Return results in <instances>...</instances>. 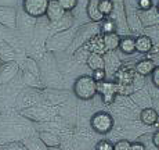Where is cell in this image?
Instances as JSON below:
<instances>
[{
  "instance_id": "cell-36",
  "label": "cell",
  "mask_w": 159,
  "mask_h": 150,
  "mask_svg": "<svg viewBox=\"0 0 159 150\" xmlns=\"http://www.w3.org/2000/svg\"><path fill=\"white\" fill-rule=\"evenodd\" d=\"M149 142H151V145L154 146V148H157V149H159V132L157 129L152 132V135H151V138H149Z\"/></svg>"
},
{
  "instance_id": "cell-30",
  "label": "cell",
  "mask_w": 159,
  "mask_h": 150,
  "mask_svg": "<svg viewBox=\"0 0 159 150\" xmlns=\"http://www.w3.org/2000/svg\"><path fill=\"white\" fill-rule=\"evenodd\" d=\"M130 143L127 139H119L112 143V150H130Z\"/></svg>"
},
{
  "instance_id": "cell-21",
  "label": "cell",
  "mask_w": 159,
  "mask_h": 150,
  "mask_svg": "<svg viewBox=\"0 0 159 150\" xmlns=\"http://www.w3.org/2000/svg\"><path fill=\"white\" fill-rule=\"evenodd\" d=\"M10 61H17V53L7 41H2L0 42V63H10Z\"/></svg>"
},
{
  "instance_id": "cell-33",
  "label": "cell",
  "mask_w": 159,
  "mask_h": 150,
  "mask_svg": "<svg viewBox=\"0 0 159 150\" xmlns=\"http://www.w3.org/2000/svg\"><path fill=\"white\" fill-rule=\"evenodd\" d=\"M149 79H151V85L155 88H159V67L154 70L149 75Z\"/></svg>"
},
{
  "instance_id": "cell-7",
  "label": "cell",
  "mask_w": 159,
  "mask_h": 150,
  "mask_svg": "<svg viewBox=\"0 0 159 150\" xmlns=\"http://www.w3.org/2000/svg\"><path fill=\"white\" fill-rule=\"evenodd\" d=\"M50 0H22V11L29 17L42 18L46 15V10Z\"/></svg>"
},
{
  "instance_id": "cell-20",
  "label": "cell",
  "mask_w": 159,
  "mask_h": 150,
  "mask_svg": "<svg viewBox=\"0 0 159 150\" xmlns=\"http://www.w3.org/2000/svg\"><path fill=\"white\" fill-rule=\"evenodd\" d=\"M134 47H136V53L148 54L151 51V49L154 47V43L151 42V39L148 36H145L143 33V35L134 36Z\"/></svg>"
},
{
  "instance_id": "cell-25",
  "label": "cell",
  "mask_w": 159,
  "mask_h": 150,
  "mask_svg": "<svg viewBox=\"0 0 159 150\" xmlns=\"http://www.w3.org/2000/svg\"><path fill=\"white\" fill-rule=\"evenodd\" d=\"M86 65L91 71L94 70H104V57L102 54H97V53H90L86 60Z\"/></svg>"
},
{
  "instance_id": "cell-39",
  "label": "cell",
  "mask_w": 159,
  "mask_h": 150,
  "mask_svg": "<svg viewBox=\"0 0 159 150\" xmlns=\"http://www.w3.org/2000/svg\"><path fill=\"white\" fill-rule=\"evenodd\" d=\"M147 150H158V149H157V148H154V146L151 145V148H147Z\"/></svg>"
},
{
  "instance_id": "cell-8",
  "label": "cell",
  "mask_w": 159,
  "mask_h": 150,
  "mask_svg": "<svg viewBox=\"0 0 159 150\" xmlns=\"http://www.w3.org/2000/svg\"><path fill=\"white\" fill-rule=\"evenodd\" d=\"M17 14L18 10L15 6L0 4V25L6 29L15 31L17 28Z\"/></svg>"
},
{
  "instance_id": "cell-6",
  "label": "cell",
  "mask_w": 159,
  "mask_h": 150,
  "mask_svg": "<svg viewBox=\"0 0 159 150\" xmlns=\"http://www.w3.org/2000/svg\"><path fill=\"white\" fill-rule=\"evenodd\" d=\"M22 81L26 86L38 89V88H43L40 78V70H39L38 61L26 57L24 60V67H22Z\"/></svg>"
},
{
  "instance_id": "cell-22",
  "label": "cell",
  "mask_w": 159,
  "mask_h": 150,
  "mask_svg": "<svg viewBox=\"0 0 159 150\" xmlns=\"http://www.w3.org/2000/svg\"><path fill=\"white\" fill-rule=\"evenodd\" d=\"M118 49L122 51V54H125V56H131V54H134L136 53V47H134V36H131V35L120 36Z\"/></svg>"
},
{
  "instance_id": "cell-1",
  "label": "cell",
  "mask_w": 159,
  "mask_h": 150,
  "mask_svg": "<svg viewBox=\"0 0 159 150\" xmlns=\"http://www.w3.org/2000/svg\"><path fill=\"white\" fill-rule=\"evenodd\" d=\"M20 114L24 118H26V120L39 122V124H44V122H50L58 118V115H60V106L50 104V103L42 100V102L36 103V104L21 110Z\"/></svg>"
},
{
  "instance_id": "cell-23",
  "label": "cell",
  "mask_w": 159,
  "mask_h": 150,
  "mask_svg": "<svg viewBox=\"0 0 159 150\" xmlns=\"http://www.w3.org/2000/svg\"><path fill=\"white\" fill-rule=\"evenodd\" d=\"M21 143L25 146L26 150H48L47 146H46L44 143L39 139L38 133H36V135H35V133L29 135L28 138H25L24 140H21Z\"/></svg>"
},
{
  "instance_id": "cell-38",
  "label": "cell",
  "mask_w": 159,
  "mask_h": 150,
  "mask_svg": "<svg viewBox=\"0 0 159 150\" xmlns=\"http://www.w3.org/2000/svg\"><path fill=\"white\" fill-rule=\"evenodd\" d=\"M48 150H64V149H61V146H60V148H51V149H48Z\"/></svg>"
},
{
  "instance_id": "cell-12",
  "label": "cell",
  "mask_w": 159,
  "mask_h": 150,
  "mask_svg": "<svg viewBox=\"0 0 159 150\" xmlns=\"http://www.w3.org/2000/svg\"><path fill=\"white\" fill-rule=\"evenodd\" d=\"M140 24L143 28L148 27H157L159 25V14H158V6L148 8V10H139L137 11Z\"/></svg>"
},
{
  "instance_id": "cell-26",
  "label": "cell",
  "mask_w": 159,
  "mask_h": 150,
  "mask_svg": "<svg viewBox=\"0 0 159 150\" xmlns=\"http://www.w3.org/2000/svg\"><path fill=\"white\" fill-rule=\"evenodd\" d=\"M98 27H100V33L101 35H108V33H114L116 32L115 31V24L112 22L111 18H104L101 22H98Z\"/></svg>"
},
{
  "instance_id": "cell-27",
  "label": "cell",
  "mask_w": 159,
  "mask_h": 150,
  "mask_svg": "<svg viewBox=\"0 0 159 150\" xmlns=\"http://www.w3.org/2000/svg\"><path fill=\"white\" fill-rule=\"evenodd\" d=\"M97 10L104 18L109 17V14L112 11V0H100L97 3Z\"/></svg>"
},
{
  "instance_id": "cell-15",
  "label": "cell",
  "mask_w": 159,
  "mask_h": 150,
  "mask_svg": "<svg viewBox=\"0 0 159 150\" xmlns=\"http://www.w3.org/2000/svg\"><path fill=\"white\" fill-rule=\"evenodd\" d=\"M139 121L143 125L151 128V127H157L158 124V111L154 107H147V109L140 110L139 113Z\"/></svg>"
},
{
  "instance_id": "cell-5",
  "label": "cell",
  "mask_w": 159,
  "mask_h": 150,
  "mask_svg": "<svg viewBox=\"0 0 159 150\" xmlns=\"http://www.w3.org/2000/svg\"><path fill=\"white\" fill-rule=\"evenodd\" d=\"M115 125V118L108 111H96L90 117L89 127L97 135H108Z\"/></svg>"
},
{
  "instance_id": "cell-31",
  "label": "cell",
  "mask_w": 159,
  "mask_h": 150,
  "mask_svg": "<svg viewBox=\"0 0 159 150\" xmlns=\"http://www.w3.org/2000/svg\"><path fill=\"white\" fill-rule=\"evenodd\" d=\"M90 76L97 82V84H98V82L105 81V79H107L105 70H94V71H91V75Z\"/></svg>"
},
{
  "instance_id": "cell-3",
  "label": "cell",
  "mask_w": 159,
  "mask_h": 150,
  "mask_svg": "<svg viewBox=\"0 0 159 150\" xmlns=\"http://www.w3.org/2000/svg\"><path fill=\"white\" fill-rule=\"evenodd\" d=\"M73 94L82 102H90L97 96V82L90 75H79L72 86Z\"/></svg>"
},
{
  "instance_id": "cell-24",
  "label": "cell",
  "mask_w": 159,
  "mask_h": 150,
  "mask_svg": "<svg viewBox=\"0 0 159 150\" xmlns=\"http://www.w3.org/2000/svg\"><path fill=\"white\" fill-rule=\"evenodd\" d=\"M104 38V46H105L107 51H116L119 46V41H120V36L116 32L114 33H108V35H102Z\"/></svg>"
},
{
  "instance_id": "cell-9",
  "label": "cell",
  "mask_w": 159,
  "mask_h": 150,
  "mask_svg": "<svg viewBox=\"0 0 159 150\" xmlns=\"http://www.w3.org/2000/svg\"><path fill=\"white\" fill-rule=\"evenodd\" d=\"M97 94L101 96L104 104L111 106L118 96V88L114 81H102L97 84Z\"/></svg>"
},
{
  "instance_id": "cell-2",
  "label": "cell",
  "mask_w": 159,
  "mask_h": 150,
  "mask_svg": "<svg viewBox=\"0 0 159 150\" xmlns=\"http://www.w3.org/2000/svg\"><path fill=\"white\" fill-rule=\"evenodd\" d=\"M78 28H69L65 31H61L57 32L54 35L48 36L47 41H46V53H57V51H66L71 46L75 32Z\"/></svg>"
},
{
  "instance_id": "cell-13",
  "label": "cell",
  "mask_w": 159,
  "mask_h": 150,
  "mask_svg": "<svg viewBox=\"0 0 159 150\" xmlns=\"http://www.w3.org/2000/svg\"><path fill=\"white\" fill-rule=\"evenodd\" d=\"M130 100L134 103L140 110L143 109H147V107H152V100H151V96H149L148 90H147V86L141 88V89L133 92L130 94Z\"/></svg>"
},
{
  "instance_id": "cell-14",
  "label": "cell",
  "mask_w": 159,
  "mask_h": 150,
  "mask_svg": "<svg viewBox=\"0 0 159 150\" xmlns=\"http://www.w3.org/2000/svg\"><path fill=\"white\" fill-rule=\"evenodd\" d=\"M104 57V70H105V74L114 75L116 72V70L122 65V61L119 59V56L116 54V51H107L105 54H102Z\"/></svg>"
},
{
  "instance_id": "cell-29",
  "label": "cell",
  "mask_w": 159,
  "mask_h": 150,
  "mask_svg": "<svg viewBox=\"0 0 159 150\" xmlns=\"http://www.w3.org/2000/svg\"><path fill=\"white\" fill-rule=\"evenodd\" d=\"M158 25L157 27H148V28H144L143 29V33L145 36H148L151 39V42L154 45H158V39H159V35H158Z\"/></svg>"
},
{
  "instance_id": "cell-28",
  "label": "cell",
  "mask_w": 159,
  "mask_h": 150,
  "mask_svg": "<svg viewBox=\"0 0 159 150\" xmlns=\"http://www.w3.org/2000/svg\"><path fill=\"white\" fill-rule=\"evenodd\" d=\"M57 3L61 6L65 13H72L79 4V0H57Z\"/></svg>"
},
{
  "instance_id": "cell-11",
  "label": "cell",
  "mask_w": 159,
  "mask_h": 150,
  "mask_svg": "<svg viewBox=\"0 0 159 150\" xmlns=\"http://www.w3.org/2000/svg\"><path fill=\"white\" fill-rule=\"evenodd\" d=\"M20 72V63L10 61V63H0V86L8 85Z\"/></svg>"
},
{
  "instance_id": "cell-37",
  "label": "cell",
  "mask_w": 159,
  "mask_h": 150,
  "mask_svg": "<svg viewBox=\"0 0 159 150\" xmlns=\"http://www.w3.org/2000/svg\"><path fill=\"white\" fill-rule=\"evenodd\" d=\"M6 150H26V148L21 142H13V143H8Z\"/></svg>"
},
{
  "instance_id": "cell-4",
  "label": "cell",
  "mask_w": 159,
  "mask_h": 150,
  "mask_svg": "<svg viewBox=\"0 0 159 150\" xmlns=\"http://www.w3.org/2000/svg\"><path fill=\"white\" fill-rule=\"evenodd\" d=\"M97 33H100L98 24H96V22L82 24V25L78 27V29H76L75 36H73V41H72L71 46H69V49L66 51H69V53L72 54L73 51L78 50L79 47H82L83 45H86L94 35H97Z\"/></svg>"
},
{
  "instance_id": "cell-32",
  "label": "cell",
  "mask_w": 159,
  "mask_h": 150,
  "mask_svg": "<svg viewBox=\"0 0 159 150\" xmlns=\"http://www.w3.org/2000/svg\"><path fill=\"white\" fill-rule=\"evenodd\" d=\"M94 150H112V142L109 139H101L97 142Z\"/></svg>"
},
{
  "instance_id": "cell-19",
  "label": "cell",
  "mask_w": 159,
  "mask_h": 150,
  "mask_svg": "<svg viewBox=\"0 0 159 150\" xmlns=\"http://www.w3.org/2000/svg\"><path fill=\"white\" fill-rule=\"evenodd\" d=\"M157 67L158 65H155L149 59H143V60H139L136 64H134V72H136L137 75L145 78V76L151 75V72L154 71Z\"/></svg>"
},
{
  "instance_id": "cell-17",
  "label": "cell",
  "mask_w": 159,
  "mask_h": 150,
  "mask_svg": "<svg viewBox=\"0 0 159 150\" xmlns=\"http://www.w3.org/2000/svg\"><path fill=\"white\" fill-rule=\"evenodd\" d=\"M66 13L61 8V6L57 3V0H50L47 6V10H46V15L48 22H56V21L61 20Z\"/></svg>"
},
{
  "instance_id": "cell-18",
  "label": "cell",
  "mask_w": 159,
  "mask_h": 150,
  "mask_svg": "<svg viewBox=\"0 0 159 150\" xmlns=\"http://www.w3.org/2000/svg\"><path fill=\"white\" fill-rule=\"evenodd\" d=\"M38 136L48 149L60 148L61 143H62V139L60 138V135H57V133H54V132H50V131H39Z\"/></svg>"
},
{
  "instance_id": "cell-35",
  "label": "cell",
  "mask_w": 159,
  "mask_h": 150,
  "mask_svg": "<svg viewBox=\"0 0 159 150\" xmlns=\"http://www.w3.org/2000/svg\"><path fill=\"white\" fill-rule=\"evenodd\" d=\"M130 150H147V145L141 140H134L130 143Z\"/></svg>"
},
{
  "instance_id": "cell-16",
  "label": "cell",
  "mask_w": 159,
  "mask_h": 150,
  "mask_svg": "<svg viewBox=\"0 0 159 150\" xmlns=\"http://www.w3.org/2000/svg\"><path fill=\"white\" fill-rule=\"evenodd\" d=\"M83 47L86 49L89 53H97V54H105V46H104V38L101 33L94 35L86 45H83Z\"/></svg>"
},
{
  "instance_id": "cell-34",
  "label": "cell",
  "mask_w": 159,
  "mask_h": 150,
  "mask_svg": "<svg viewBox=\"0 0 159 150\" xmlns=\"http://www.w3.org/2000/svg\"><path fill=\"white\" fill-rule=\"evenodd\" d=\"M151 7H154L152 0H139L137 3V10H148Z\"/></svg>"
},
{
  "instance_id": "cell-10",
  "label": "cell",
  "mask_w": 159,
  "mask_h": 150,
  "mask_svg": "<svg viewBox=\"0 0 159 150\" xmlns=\"http://www.w3.org/2000/svg\"><path fill=\"white\" fill-rule=\"evenodd\" d=\"M136 75L134 72V68H131L127 64H123L116 70V72L112 75V81L116 84V86H131V82H133V78Z\"/></svg>"
}]
</instances>
